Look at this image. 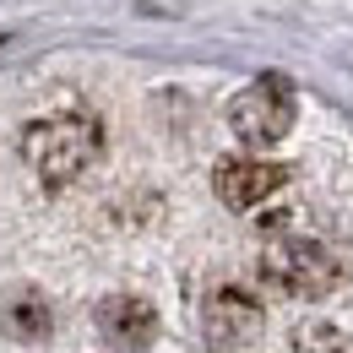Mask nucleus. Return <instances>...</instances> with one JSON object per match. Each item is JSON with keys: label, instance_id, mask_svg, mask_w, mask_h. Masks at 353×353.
<instances>
[{"label": "nucleus", "instance_id": "1", "mask_svg": "<svg viewBox=\"0 0 353 353\" xmlns=\"http://www.w3.org/2000/svg\"><path fill=\"white\" fill-rule=\"evenodd\" d=\"M103 152V120L92 109H54L22 131V158L49 190L82 179Z\"/></svg>", "mask_w": 353, "mask_h": 353}, {"label": "nucleus", "instance_id": "2", "mask_svg": "<svg viewBox=\"0 0 353 353\" xmlns=\"http://www.w3.org/2000/svg\"><path fill=\"white\" fill-rule=\"evenodd\" d=\"M343 277V261L310 234H272L261 245V283L288 299H326Z\"/></svg>", "mask_w": 353, "mask_h": 353}, {"label": "nucleus", "instance_id": "3", "mask_svg": "<svg viewBox=\"0 0 353 353\" xmlns=\"http://www.w3.org/2000/svg\"><path fill=\"white\" fill-rule=\"evenodd\" d=\"M294 109H299L294 82H283V77H256L250 88L228 103V125H234V136H239L245 147H272V141L288 136Z\"/></svg>", "mask_w": 353, "mask_h": 353}, {"label": "nucleus", "instance_id": "4", "mask_svg": "<svg viewBox=\"0 0 353 353\" xmlns=\"http://www.w3.org/2000/svg\"><path fill=\"white\" fill-rule=\"evenodd\" d=\"M261 305L256 294H245L239 283H218L201 299V337L212 353H250L261 343Z\"/></svg>", "mask_w": 353, "mask_h": 353}, {"label": "nucleus", "instance_id": "5", "mask_svg": "<svg viewBox=\"0 0 353 353\" xmlns=\"http://www.w3.org/2000/svg\"><path fill=\"white\" fill-rule=\"evenodd\" d=\"M288 185V169L283 163H272V158H223L218 174H212V190H218L223 207H234V212H250V207H261L272 201L277 190Z\"/></svg>", "mask_w": 353, "mask_h": 353}, {"label": "nucleus", "instance_id": "6", "mask_svg": "<svg viewBox=\"0 0 353 353\" xmlns=\"http://www.w3.org/2000/svg\"><path fill=\"white\" fill-rule=\"evenodd\" d=\"M98 332H103L109 348L141 353L158 337V310L147 305V299H136V294H109V299L98 305Z\"/></svg>", "mask_w": 353, "mask_h": 353}, {"label": "nucleus", "instance_id": "7", "mask_svg": "<svg viewBox=\"0 0 353 353\" xmlns=\"http://www.w3.org/2000/svg\"><path fill=\"white\" fill-rule=\"evenodd\" d=\"M6 332H11V337H22V343L49 337V305H44V294L22 288V294L6 305Z\"/></svg>", "mask_w": 353, "mask_h": 353}, {"label": "nucleus", "instance_id": "8", "mask_svg": "<svg viewBox=\"0 0 353 353\" xmlns=\"http://www.w3.org/2000/svg\"><path fill=\"white\" fill-rule=\"evenodd\" d=\"M288 353H353V337L343 326H332V321H310V326L294 332Z\"/></svg>", "mask_w": 353, "mask_h": 353}]
</instances>
